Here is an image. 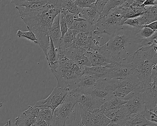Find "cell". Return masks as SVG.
Segmentation results:
<instances>
[{
    "mask_svg": "<svg viewBox=\"0 0 157 126\" xmlns=\"http://www.w3.org/2000/svg\"><path fill=\"white\" fill-rule=\"evenodd\" d=\"M62 1H48L42 8L29 10L22 7H15L20 17L29 31L36 37L37 45L46 55L50 45L49 31L54 19L62 10Z\"/></svg>",
    "mask_w": 157,
    "mask_h": 126,
    "instance_id": "6da1fadb",
    "label": "cell"
},
{
    "mask_svg": "<svg viewBox=\"0 0 157 126\" xmlns=\"http://www.w3.org/2000/svg\"><path fill=\"white\" fill-rule=\"evenodd\" d=\"M138 30L123 25L99 49L114 63L131 64L134 54L141 48L142 40L137 36Z\"/></svg>",
    "mask_w": 157,
    "mask_h": 126,
    "instance_id": "7a4b0ae2",
    "label": "cell"
},
{
    "mask_svg": "<svg viewBox=\"0 0 157 126\" xmlns=\"http://www.w3.org/2000/svg\"><path fill=\"white\" fill-rule=\"evenodd\" d=\"M157 44L140 48L133 56L132 64L133 75L139 81L142 86L150 81L151 71L157 67Z\"/></svg>",
    "mask_w": 157,
    "mask_h": 126,
    "instance_id": "3957f363",
    "label": "cell"
},
{
    "mask_svg": "<svg viewBox=\"0 0 157 126\" xmlns=\"http://www.w3.org/2000/svg\"><path fill=\"white\" fill-rule=\"evenodd\" d=\"M56 49L58 64L57 68L51 72L56 79L57 86L70 92L77 88L80 78L84 73V68H80L69 59L59 49Z\"/></svg>",
    "mask_w": 157,
    "mask_h": 126,
    "instance_id": "277c9868",
    "label": "cell"
},
{
    "mask_svg": "<svg viewBox=\"0 0 157 126\" xmlns=\"http://www.w3.org/2000/svg\"><path fill=\"white\" fill-rule=\"evenodd\" d=\"M128 8L119 5L110 11L106 16L99 18L97 22L93 26L91 33L95 35L106 34L111 37L123 26L125 21L124 17Z\"/></svg>",
    "mask_w": 157,
    "mask_h": 126,
    "instance_id": "5b68a950",
    "label": "cell"
},
{
    "mask_svg": "<svg viewBox=\"0 0 157 126\" xmlns=\"http://www.w3.org/2000/svg\"><path fill=\"white\" fill-rule=\"evenodd\" d=\"M113 79L104 78L99 80L92 87L85 90L84 93L104 103L113 96Z\"/></svg>",
    "mask_w": 157,
    "mask_h": 126,
    "instance_id": "8992f818",
    "label": "cell"
},
{
    "mask_svg": "<svg viewBox=\"0 0 157 126\" xmlns=\"http://www.w3.org/2000/svg\"><path fill=\"white\" fill-rule=\"evenodd\" d=\"M77 104V100L67 94L64 101L54 110L49 126H65L67 119Z\"/></svg>",
    "mask_w": 157,
    "mask_h": 126,
    "instance_id": "52a82bcc",
    "label": "cell"
},
{
    "mask_svg": "<svg viewBox=\"0 0 157 126\" xmlns=\"http://www.w3.org/2000/svg\"><path fill=\"white\" fill-rule=\"evenodd\" d=\"M113 96L124 98L129 94L142 87V85L134 75L125 79H113Z\"/></svg>",
    "mask_w": 157,
    "mask_h": 126,
    "instance_id": "ba28073f",
    "label": "cell"
},
{
    "mask_svg": "<svg viewBox=\"0 0 157 126\" xmlns=\"http://www.w3.org/2000/svg\"><path fill=\"white\" fill-rule=\"evenodd\" d=\"M78 104L81 117L80 126H105L111 122L100 109L89 111Z\"/></svg>",
    "mask_w": 157,
    "mask_h": 126,
    "instance_id": "9c48e42d",
    "label": "cell"
},
{
    "mask_svg": "<svg viewBox=\"0 0 157 126\" xmlns=\"http://www.w3.org/2000/svg\"><path fill=\"white\" fill-rule=\"evenodd\" d=\"M142 87L130 93L124 98L127 101L123 106L129 114H140L142 115L146 110L145 102L142 93Z\"/></svg>",
    "mask_w": 157,
    "mask_h": 126,
    "instance_id": "30bf717a",
    "label": "cell"
},
{
    "mask_svg": "<svg viewBox=\"0 0 157 126\" xmlns=\"http://www.w3.org/2000/svg\"><path fill=\"white\" fill-rule=\"evenodd\" d=\"M157 73H151L150 82L142 86V93L146 108L152 110L157 107Z\"/></svg>",
    "mask_w": 157,
    "mask_h": 126,
    "instance_id": "8fae6325",
    "label": "cell"
},
{
    "mask_svg": "<svg viewBox=\"0 0 157 126\" xmlns=\"http://www.w3.org/2000/svg\"><path fill=\"white\" fill-rule=\"evenodd\" d=\"M69 92V91L67 89L56 86L47 98L38 101L33 107L35 108L47 107L50 108L54 112L56 108L64 101Z\"/></svg>",
    "mask_w": 157,
    "mask_h": 126,
    "instance_id": "7c38bea8",
    "label": "cell"
},
{
    "mask_svg": "<svg viewBox=\"0 0 157 126\" xmlns=\"http://www.w3.org/2000/svg\"><path fill=\"white\" fill-rule=\"evenodd\" d=\"M111 68L107 78L108 79H125L131 77L133 75L132 64L113 63L108 66Z\"/></svg>",
    "mask_w": 157,
    "mask_h": 126,
    "instance_id": "4fadbf2b",
    "label": "cell"
},
{
    "mask_svg": "<svg viewBox=\"0 0 157 126\" xmlns=\"http://www.w3.org/2000/svg\"><path fill=\"white\" fill-rule=\"evenodd\" d=\"M63 53L67 58L76 63L80 68L92 67L89 57L80 49L71 47Z\"/></svg>",
    "mask_w": 157,
    "mask_h": 126,
    "instance_id": "5bb4252c",
    "label": "cell"
},
{
    "mask_svg": "<svg viewBox=\"0 0 157 126\" xmlns=\"http://www.w3.org/2000/svg\"><path fill=\"white\" fill-rule=\"evenodd\" d=\"M39 113V108L29 106V108L27 110L24 111L20 116L15 119V125L16 126H33Z\"/></svg>",
    "mask_w": 157,
    "mask_h": 126,
    "instance_id": "9a60e30c",
    "label": "cell"
},
{
    "mask_svg": "<svg viewBox=\"0 0 157 126\" xmlns=\"http://www.w3.org/2000/svg\"><path fill=\"white\" fill-rule=\"evenodd\" d=\"M77 104L89 111L100 109L103 102L97 100L88 94H82L77 100Z\"/></svg>",
    "mask_w": 157,
    "mask_h": 126,
    "instance_id": "2e32d148",
    "label": "cell"
},
{
    "mask_svg": "<svg viewBox=\"0 0 157 126\" xmlns=\"http://www.w3.org/2000/svg\"><path fill=\"white\" fill-rule=\"evenodd\" d=\"M92 67H108L113 62L100 49L94 50L89 57Z\"/></svg>",
    "mask_w": 157,
    "mask_h": 126,
    "instance_id": "e0dca14e",
    "label": "cell"
},
{
    "mask_svg": "<svg viewBox=\"0 0 157 126\" xmlns=\"http://www.w3.org/2000/svg\"><path fill=\"white\" fill-rule=\"evenodd\" d=\"M101 14L94 3L90 7L82 9L81 12L78 15L94 26L98 22Z\"/></svg>",
    "mask_w": 157,
    "mask_h": 126,
    "instance_id": "ac0fdd59",
    "label": "cell"
},
{
    "mask_svg": "<svg viewBox=\"0 0 157 126\" xmlns=\"http://www.w3.org/2000/svg\"><path fill=\"white\" fill-rule=\"evenodd\" d=\"M103 113L111 121L123 124H124L125 120L130 115L123 105L118 109L105 111Z\"/></svg>",
    "mask_w": 157,
    "mask_h": 126,
    "instance_id": "d6986e66",
    "label": "cell"
},
{
    "mask_svg": "<svg viewBox=\"0 0 157 126\" xmlns=\"http://www.w3.org/2000/svg\"><path fill=\"white\" fill-rule=\"evenodd\" d=\"M49 37L52 40L55 48L59 49L62 38L59 26V14L54 19L49 31Z\"/></svg>",
    "mask_w": 157,
    "mask_h": 126,
    "instance_id": "ffe728a7",
    "label": "cell"
},
{
    "mask_svg": "<svg viewBox=\"0 0 157 126\" xmlns=\"http://www.w3.org/2000/svg\"><path fill=\"white\" fill-rule=\"evenodd\" d=\"M48 0H13L11 3L15 7H22L29 10H35L42 8L48 2Z\"/></svg>",
    "mask_w": 157,
    "mask_h": 126,
    "instance_id": "44dd1931",
    "label": "cell"
},
{
    "mask_svg": "<svg viewBox=\"0 0 157 126\" xmlns=\"http://www.w3.org/2000/svg\"><path fill=\"white\" fill-rule=\"evenodd\" d=\"M127 102V101L124 98H119L113 96L102 105L100 110L102 112L115 110L120 108L126 104Z\"/></svg>",
    "mask_w": 157,
    "mask_h": 126,
    "instance_id": "7402d4cb",
    "label": "cell"
},
{
    "mask_svg": "<svg viewBox=\"0 0 157 126\" xmlns=\"http://www.w3.org/2000/svg\"><path fill=\"white\" fill-rule=\"evenodd\" d=\"M146 12L140 15V22L142 26L151 23L157 20V5L145 7Z\"/></svg>",
    "mask_w": 157,
    "mask_h": 126,
    "instance_id": "603a6c76",
    "label": "cell"
},
{
    "mask_svg": "<svg viewBox=\"0 0 157 126\" xmlns=\"http://www.w3.org/2000/svg\"><path fill=\"white\" fill-rule=\"evenodd\" d=\"M124 126H146L148 125H157L147 121L140 114H131L124 122Z\"/></svg>",
    "mask_w": 157,
    "mask_h": 126,
    "instance_id": "cb8c5ba5",
    "label": "cell"
},
{
    "mask_svg": "<svg viewBox=\"0 0 157 126\" xmlns=\"http://www.w3.org/2000/svg\"><path fill=\"white\" fill-rule=\"evenodd\" d=\"M111 68L106 67H85L84 74L98 77L100 79L107 78Z\"/></svg>",
    "mask_w": 157,
    "mask_h": 126,
    "instance_id": "d4e9b609",
    "label": "cell"
},
{
    "mask_svg": "<svg viewBox=\"0 0 157 126\" xmlns=\"http://www.w3.org/2000/svg\"><path fill=\"white\" fill-rule=\"evenodd\" d=\"M50 45L45 56L48 62V66L52 71L57 68L58 57L56 49L55 48L53 42L50 38Z\"/></svg>",
    "mask_w": 157,
    "mask_h": 126,
    "instance_id": "484cf974",
    "label": "cell"
},
{
    "mask_svg": "<svg viewBox=\"0 0 157 126\" xmlns=\"http://www.w3.org/2000/svg\"><path fill=\"white\" fill-rule=\"evenodd\" d=\"M99 80L100 79L98 77L83 73L80 78L77 87L83 90L84 92L86 89L94 86Z\"/></svg>",
    "mask_w": 157,
    "mask_h": 126,
    "instance_id": "4316f807",
    "label": "cell"
},
{
    "mask_svg": "<svg viewBox=\"0 0 157 126\" xmlns=\"http://www.w3.org/2000/svg\"><path fill=\"white\" fill-rule=\"evenodd\" d=\"M75 39V36L72 31L68 29L67 32L61 38L59 49L62 52H64L72 45Z\"/></svg>",
    "mask_w": 157,
    "mask_h": 126,
    "instance_id": "83f0119b",
    "label": "cell"
},
{
    "mask_svg": "<svg viewBox=\"0 0 157 126\" xmlns=\"http://www.w3.org/2000/svg\"><path fill=\"white\" fill-rule=\"evenodd\" d=\"M93 26L90 23L86 21H74L71 28V30H76L81 33H90L93 29Z\"/></svg>",
    "mask_w": 157,
    "mask_h": 126,
    "instance_id": "f1b7e54d",
    "label": "cell"
},
{
    "mask_svg": "<svg viewBox=\"0 0 157 126\" xmlns=\"http://www.w3.org/2000/svg\"><path fill=\"white\" fill-rule=\"evenodd\" d=\"M62 10L67 11L72 14H78L81 12L82 9L79 8L76 5L75 0H66L62 1Z\"/></svg>",
    "mask_w": 157,
    "mask_h": 126,
    "instance_id": "f546056e",
    "label": "cell"
},
{
    "mask_svg": "<svg viewBox=\"0 0 157 126\" xmlns=\"http://www.w3.org/2000/svg\"><path fill=\"white\" fill-rule=\"evenodd\" d=\"M39 113L38 116L43 119L46 122L48 126H50L53 118V112L50 108L42 107L39 108Z\"/></svg>",
    "mask_w": 157,
    "mask_h": 126,
    "instance_id": "4dcf8cb0",
    "label": "cell"
},
{
    "mask_svg": "<svg viewBox=\"0 0 157 126\" xmlns=\"http://www.w3.org/2000/svg\"><path fill=\"white\" fill-rule=\"evenodd\" d=\"M124 0H109L107 1V3L105 6L102 12L100 15V17H105L108 14L110 11L113 9H115L117 7H118L121 5L123 2Z\"/></svg>",
    "mask_w": 157,
    "mask_h": 126,
    "instance_id": "1f68e13d",
    "label": "cell"
},
{
    "mask_svg": "<svg viewBox=\"0 0 157 126\" xmlns=\"http://www.w3.org/2000/svg\"><path fill=\"white\" fill-rule=\"evenodd\" d=\"M155 32L148 27L142 26L140 29H138L137 36L141 40L150 38L153 35Z\"/></svg>",
    "mask_w": 157,
    "mask_h": 126,
    "instance_id": "d6a6232c",
    "label": "cell"
},
{
    "mask_svg": "<svg viewBox=\"0 0 157 126\" xmlns=\"http://www.w3.org/2000/svg\"><path fill=\"white\" fill-rule=\"evenodd\" d=\"M16 34L19 38L25 37L26 39H28V40L33 41L35 44H37L36 37L32 31H29L25 32V31H22L21 30H19L17 31Z\"/></svg>",
    "mask_w": 157,
    "mask_h": 126,
    "instance_id": "836d02e7",
    "label": "cell"
},
{
    "mask_svg": "<svg viewBox=\"0 0 157 126\" xmlns=\"http://www.w3.org/2000/svg\"><path fill=\"white\" fill-rule=\"evenodd\" d=\"M123 25L128 26L137 28V29H140L143 26H141L140 16L127 19L124 22Z\"/></svg>",
    "mask_w": 157,
    "mask_h": 126,
    "instance_id": "e575fe53",
    "label": "cell"
},
{
    "mask_svg": "<svg viewBox=\"0 0 157 126\" xmlns=\"http://www.w3.org/2000/svg\"><path fill=\"white\" fill-rule=\"evenodd\" d=\"M142 115L147 121L157 125V114L154 113L152 110L146 109Z\"/></svg>",
    "mask_w": 157,
    "mask_h": 126,
    "instance_id": "d590c367",
    "label": "cell"
},
{
    "mask_svg": "<svg viewBox=\"0 0 157 126\" xmlns=\"http://www.w3.org/2000/svg\"><path fill=\"white\" fill-rule=\"evenodd\" d=\"M59 26H60V30H61V36H63L68 30L65 16L64 14L60 12L59 13Z\"/></svg>",
    "mask_w": 157,
    "mask_h": 126,
    "instance_id": "8d00e7d4",
    "label": "cell"
},
{
    "mask_svg": "<svg viewBox=\"0 0 157 126\" xmlns=\"http://www.w3.org/2000/svg\"><path fill=\"white\" fill-rule=\"evenodd\" d=\"M96 0H75L76 5L81 9L88 8L95 3Z\"/></svg>",
    "mask_w": 157,
    "mask_h": 126,
    "instance_id": "74e56055",
    "label": "cell"
},
{
    "mask_svg": "<svg viewBox=\"0 0 157 126\" xmlns=\"http://www.w3.org/2000/svg\"><path fill=\"white\" fill-rule=\"evenodd\" d=\"M61 12L64 14L66 20V23L68 28L69 29L72 26V24L74 22V14L70 13L67 11L61 10Z\"/></svg>",
    "mask_w": 157,
    "mask_h": 126,
    "instance_id": "f35d334b",
    "label": "cell"
},
{
    "mask_svg": "<svg viewBox=\"0 0 157 126\" xmlns=\"http://www.w3.org/2000/svg\"><path fill=\"white\" fill-rule=\"evenodd\" d=\"M33 126H48L47 123L40 117H37L36 120Z\"/></svg>",
    "mask_w": 157,
    "mask_h": 126,
    "instance_id": "ab89813d",
    "label": "cell"
},
{
    "mask_svg": "<svg viewBox=\"0 0 157 126\" xmlns=\"http://www.w3.org/2000/svg\"><path fill=\"white\" fill-rule=\"evenodd\" d=\"M157 5V0H146L142 4V6L144 7L147 6H151Z\"/></svg>",
    "mask_w": 157,
    "mask_h": 126,
    "instance_id": "60d3db41",
    "label": "cell"
},
{
    "mask_svg": "<svg viewBox=\"0 0 157 126\" xmlns=\"http://www.w3.org/2000/svg\"><path fill=\"white\" fill-rule=\"evenodd\" d=\"M157 22H154L151 23L144 26L148 27L151 30H153L154 32H157Z\"/></svg>",
    "mask_w": 157,
    "mask_h": 126,
    "instance_id": "b9f144b4",
    "label": "cell"
},
{
    "mask_svg": "<svg viewBox=\"0 0 157 126\" xmlns=\"http://www.w3.org/2000/svg\"><path fill=\"white\" fill-rule=\"evenodd\" d=\"M105 126H124V125L123 123H117L111 121L109 124Z\"/></svg>",
    "mask_w": 157,
    "mask_h": 126,
    "instance_id": "7bdbcfd3",
    "label": "cell"
},
{
    "mask_svg": "<svg viewBox=\"0 0 157 126\" xmlns=\"http://www.w3.org/2000/svg\"><path fill=\"white\" fill-rule=\"evenodd\" d=\"M12 121L11 120H9L6 122V124L3 126H12Z\"/></svg>",
    "mask_w": 157,
    "mask_h": 126,
    "instance_id": "ee69618b",
    "label": "cell"
},
{
    "mask_svg": "<svg viewBox=\"0 0 157 126\" xmlns=\"http://www.w3.org/2000/svg\"><path fill=\"white\" fill-rule=\"evenodd\" d=\"M2 106V103L1 102H0V109L1 108Z\"/></svg>",
    "mask_w": 157,
    "mask_h": 126,
    "instance_id": "f6af8a7d",
    "label": "cell"
},
{
    "mask_svg": "<svg viewBox=\"0 0 157 126\" xmlns=\"http://www.w3.org/2000/svg\"><path fill=\"white\" fill-rule=\"evenodd\" d=\"M146 126H157V125H147Z\"/></svg>",
    "mask_w": 157,
    "mask_h": 126,
    "instance_id": "bcb514c9",
    "label": "cell"
}]
</instances>
